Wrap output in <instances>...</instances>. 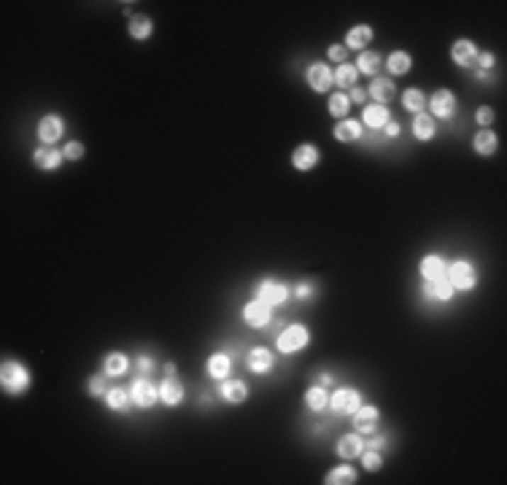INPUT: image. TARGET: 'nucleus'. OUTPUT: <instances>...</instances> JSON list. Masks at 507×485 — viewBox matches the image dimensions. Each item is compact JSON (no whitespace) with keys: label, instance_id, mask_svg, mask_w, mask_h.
<instances>
[{"label":"nucleus","instance_id":"nucleus-10","mask_svg":"<svg viewBox=\"0 0 507 485\" xmlns=\"http://www.w3.org/2000/svg\"><path fill=\"white\" fill-rule=\"evenodd\" d=\"M305 81H308V87L313 89L316 94H327L332 87H335V73H332V67L327 62H321V60H316L308 65L305 70Z\"/></svg>","mask_w":507,"mask_h":485},{"label":"nucleus","instance_id":"nucleus-38","mask_svg":"<svg viewBox=\"0 0 507 485\" xmlns=\"http://www.w3.org/2000/svg\"><path fill=\"white\" fill-rule=\"evenodd\" d=\"M362 469L364 472H370V474H375V472H381L384 469V453H381V450H375V447H364V450H362Z\"/></svg>","mask_w":507,"mask_h":485},{"label":"nucleus","instance_id":"nucleus-30","mask_svg":"<svg viewBox=\"0 0 507 485\" xmlns=\"http://www.w3.org/2000/svg\"><path fill=\"white\" fill-rule=\"evenodd\" d=\"M359 480L357 467H351L348 461L345 464H338L324 474V485H354Z\"/></svg>","mask_w":507,"mask_h":485},{"label":"nucleus","instance_id":"nucleus-32","mask_svg":"<svg viewBox=\"0 0 507 485\" xmlns=\"http://www.w3.org/2000/svg\"><path fill=\"white\" fill-rule=\"evenodd\" d=\"M305 407L311 410V413H324L329 407V389L327 386H318V383H311L308 391H305Z\"/></svg>","mask_w":507,"mask_h":485},{"label":"nucleus","instance_id":"nucleus-36","mask_svg":"<svg viewBox=\"0 0 507 485\" xmlns=\"http://www.w3.org/2000/svg\"><path fill=\"white\" fill-rule=\"evenodd\" d=\"M402 108L408 111V113H424L426 111V92L424 89H418V87H411V89H405L402 94Z\"/></svg>","mask_w":507,"mask_h":485},{"label":"nucleus","instance_id":"nucleus-12","mask_svg":"<svg viewBox=\"0 0 507 485\" xmlns=\"http://www.w3.org/2000/svg\"><path fill=\"white\" fill-rule=\"evenodd\" d=\"M351 423H354V431H357V434L370 437L372 431H378V423H381V407H378V404L362 402V407L351 416Z\"/></svg>","mask_w":507,"mask_h":485},{"label":"nucleus","instance_id":"nucleus-47","mask_svg":"<svg viewBox=\"0 0 507 485\" xmlns=\"http://www.w3.org/2000/svg\"><path fill=\"white\" fill-rule=\"evenodd\" d=\"M399 133H402V124H399V121H389V124H386L384 127V135L386 138H389V140H394V138H399Z\"/></svg>","mask_w":507,"mask_h":485},{"label":"nucleus","instance_id":"nucleus-2","mask_svg":"<svg viewBox=\"0 0 507 485\" xmlns=\"http://www.w3.org/2000/svg\"><path fill=\"white\" fill-rule=\"evenodd\" d=\"M311 345V329L305 323H289L286 329H281L275 337V350L284 356H294Z\"/></svg>","mask_w":507,"mask_h":485},{"label":"nucleus","instance_id":"nucleus-18","mask_svg":"<svg viewBox=\"0 0 507 485\" xmlns=\"http://www.w3.org/2000/svg\"><path fill=\"white\" fill-rule=\"evenodd\" d=\"M219 396H221V402H227V404H243L248 399V383L240 380V377L230 375L227 380L219 383Z\"/></svg>","mask_w":507,"mask_h":485},{"label":"nucleus","instance_id":"nucleus-15","mask_svg":"<svg viewBox=\"0 0 507 485\" xmlns=\"http://www.w3.org/2000/svg\"><path fill=\"white\" fill-rule=\"evenodd\" d=\"M372 38H375V30H372L370 25H354L348 27V33H345L343 38V46L348 49V52H367V46L372 43Z\"/></svg>","mask_w":507,"mask_h":485},{"label":"nucleus","instance_id":"nucleus-21","mask_svg":"<svg viewBox=\"0 0 507 485\" xmlns=\"http://www.w3.org/2000/svg\"><path fill=\"white\" fill-rule=\"evenodd\" d=\"M362 450H364V437L357 434V431L343 434V437L338 440V445H335V453H338V458H343V461H354V458H359L362 456Z\"/></svg>","mask_w":507,"mask_h":485},{"label":"nucleus","instance_id":"nucleus-14","mask_svg":"<svg viewBox=\"0 0 507 485\" xmlns=\"http://www.w3.org/2000/svg\"><path fill=\"white\" fill-rule=\"evenodd\" d=\"M62 162H65V154H62V148L57 146H38L33 151V165L43 170V173H55L62 167Z\"/></svg>","mask_w":507,"mask_h":485},{"label":"nucleus","instance_id":"nucleus-29","mask_svg":"<svg viewBox=\"0 0 507 485\" xmlns=\"http://www.w3.org/2000/svg\"><path fill=\"white\" fill-rule=\"evenodd\" d=\"M357 70H359V76L375 79V76H381V70H384V57L378 52H372V49H367V52H362L357 57Z\"/></svg>","mask_w":507,"mask_h":485},{"label":"nucleus","instance_id":"nucleus-23","mask_svg":"<svg viewBox=\"0 0 507 485\" xmlns=\"http://www.w3.org/2000/svg\"><path fill=\"white\" fill-rule=\"evenodd\" d=\"M332 135H335V140H340V143H357L364 138V127H362V121L359 119H340L335 121V127H332Z\"/></svg>","mask_w":507,"mask_h":485},{"label":"nucleus","instance_id":"nucleus-45","mask_svg":"<svg viewBox=\"0 0 507 485\" xmlns=\"http://www.w3.org/2000/svg\"><path fill=\"white\" fill-rule=\"evenodd\" d=\"M135 369L140 372V375H149V372L157 369V362H154L151 356H146V353H140V356L135 359Z\"/></svg>","mask_w":507,"mask_h":485},{"label":"nucleus","instance_id":"nucleus-5","mask_svg":"<svg viewBox=\"0 0 507 485\" xmlns=\"http://www.w3.org/2000/svg\"><path fill=\"white\" fill-rule=\"evenodd\" d=\"M445 275H448V281L456 291H472L475 286H478V269L475 264L469 262V259H456L448 264L445 269Z\"/></svg>","mask_w":507,"mask_h":485},{"label":"nucleus","instance_id":"nucleus-37","mask_svg":"<svg viewBox=\"0 0 507 485\" xmlns=\"http://www.w3.org/2000/svg\"><path fill=\"white\" fill-rule=\"evenodd\" d=\"M335 84H338V89H351V87H357L359 81V70L354 62H343V65H338L335 70Z\"/></svg>","mask_w":507,"mask_h":485},{"label":"nucleus","instance_id":"nucleus-28","mask_svg":"<svg viewBox=\"0 0 507 485\" xmlns=\"http://www.w3.org/2000/svg\"><path fill=\"white\" fill-rule=\"evenodd\" d=\"M445 269H448V262H445L440 254H426V256H421V262H418V272H421V278H424V281L442 278V275H445Z\"/></svg>","mask_w":507,"mask_h":485},{"label":"nucleus","instance_id":"nucleus-40","mask_svg":"<svg viewBox=\"0 0 507 485\" xmlns=\"http://www.w3.org/2000/svg\"><path fill=\"white\" fill-rule=\"evenodd\" d=\"M106 391H108V386H106V375L103 372H97V375L87 380V394L92 399H106Z\"/></svg>","mask_w":507,"mask_h":485},{"label":"nucleus","instance_id":"nucleus-42","mask_svg":"<svg viewBox=\"0 0 507 485\" xmlns=\"http://www.w3.org/2000/svg\"><path fill=\"white\" fill-rule=\"evenodd\" d=\"M316 294H318V289H316L313 283H308V281L297 283V286H294V291H291V296H294L297 302H311Z\"/></svg>","mask_w":507,"mask_h":485},{"label":"nucleus","instance_id":"nucleus-34","mask_svg":"<svg viewBox=\"0 0 507 485\" xmlns=\"http://www.w3.org/2000/svg\"><path fill=\"white\" fill-rule=\"evenodd\" d=\"M327 111L332 119H348V113H351V100H348V92H329L327 97Z\"/></svg>","mask_w":507,"mask_h":485},{"label":"nucleus","instance_id":"nucleus-33","mask_svg":"<svg viewBox=\"0 0 507 485\" xmlns=\"http://www.w3.org/2000/svg\"><path fill=\"white\" fill-rule=\"evenodd\" d=\"M424 294L438 299V302H451L456 289L451 286L448 275H442V278H435V281H424Z\"/></svg>","mask_w":507,"mask_h":485},{"label":"nucleus","instance_id":"nucleus-39","mask_svg":"<svg viewBox=\"0 0 507 485\" xmlns=\"http://www.w3.org/2000/svg\"><path fill=\"white\" fill-rule=\"evenodd\" d=\"M494 65H496V57H494L491 52H478V57H475V73H478V79H489V70H494Z\"/></svg>","mask_w":507,"mask_h":485},{"label":"nucleus","instance_id":"nucleus-13","mask_svg":"<svg viewBox=\"0 0 507 485\" xmlns=\"http://www.w3.org/2000/svg\"><path fill=\"white\" fill-rule=\"evenodd\" d=\"M275 367V353L264 345H254L246 350V369L251 375H267Z\"/></svg>","mask_w":507,"mask_h":485},{"label":"nucleus","instance_id":"nucleus-16","mask_svg":"<svg viewBox=\"0 0 507 485\" xmlns=\"http://www.w3.org/2000/svg\"><path fill=\"white\" fill-rule=\"evenodd\" d=\"M206 375L211 380H227V377L233 375V356L227 353V350H216V353H211L206 359Z\"/></svg>","mask_w":507,"mask_h":485},{"label":"nucleus","instance_id":"nucleus-20","mask_svg":"<svg viewBox=\"0 0 507 485\" xmlns=\"http://www.w3.org/2000/svg\"><path fill=\"white\" fill-rule=\"evenodd\" d=\"M184 396H186V391H184V383H181L176 375H165V380L160 383V402L165 407H179L184 402Z\"/></svg>","mask_w":507,"mask_h":485},{"label":"nucleus","instance_id":"nucleus-11","mask_svg":"<svg viewBox=\"0 0 507 485\" xmlns=\"http://www.w3.org/2000/svg\"><path fill=\"white\" fill-rule=\"evenodd\" d=\"M318 162H321V148L311 143V140L294 146V151H291V167L297 173H311V170L318 167Z\"/></svg>","mask_w":507,"mask_h":485},{"label":"nucleus","instance_id":"nucleus-43","mask_svg":"<svg viewBox=\"0 0 507 485\" xmlns=\"http://www.w3.org/2000/svg\"><path fill=\"white\" fill-rule=\"evenodd\" d=\"M494 119H496V111H494L491 106H480L478 111H475V121H478L480 130H491Z\"/></svg>","mask_w":507,"mask_h":485},{"label":"nucleus","instance_id":"nucleus-7","mask_svg":"<svg viewBox=\"0 0 507 485\" xmlns=\"http://www.w3.org/2000/svg\"><path fill=\"white\" fill-rule=\"evenodd\" d=\"M65 130H68V124L60 113H43L35 124V135H38L41 146H57L65 138Z\"/></svg>","mask_w":507,"mask_h":485},{"label":"nucleus","instance_id":"nucleus-24","mask_svg":"<svg viewBox=\"0 0 507 485\" xmlns=\"http://www.w3.org/2000/svg\"><path fill=\"white\" fill-rule=\"evenodd\" d=\"M472 151L478 154V157H494L496 151H499V135L494 133V130H478V133L472 135Z\"/></svg>","mask_w":507,"mask_h":485},{"label":"nucleus","instance_id":"nucleus-25","mask_svg":"<svg viewBox=\"0 0 507 485\" xmlns=\"http://www.w3.org/2000/svg\"><path fill=\"white\" fill-rule=\"evenodd\" d=\"M411 130H413V138H416V140L429 143V140H435V138H438V121L432 119V116L424 111V113H416V116H413Z\"/></svg>","mask_w":507,"mask_h":485},{"label":"nucleus","instance_id":"nucleus-22","mask_svg":"<svg viewBox=\"0 0 507 485\" xmlns=\"http://www.w3.org/2000/svg\"><path fill=\"white\" fill-rule=\"evenodd\" d=\"M367 94H370L378 106H386V103H391V100H394V94H397V84H394V79H389V76H375V79H370Z\"/></svg>","mask_w":507,"mask_h":485},{"label":"nucleus","instance_id":"nucleus-27","mask_svg":"<svg viewBox=\"0 0 507 485\" xmlns=\"http://www.w3.org/2000/svg\"><path fill=\"white\" fill-rule=\"evenodd\" d=\"M389 121H391V111L386 106L372 103L362 111V127H367V130H384Z\"/></svg>","mask_w":507,"mask_h":485},{"label":"nucleus","instance_id":"nucleus-8","mask_svg":"<svg viewBox=\"0 0 507 485\" xmlns=\"http://www.w3.org/2000/svg\"><path fill=\"white\" fill-rule=\"evenodd\" d=\"M130 399H133L138 410H151L154 404L160 402V386L151 383L149 375H138L130 383Z\"/></svg>","mask_w":507,"mask_h":485},{"label":"nucleus","instance_id":"nucleus-41","mask_svg":"<svg viewBox=\"0 0 507 485\" xmlns=\"http://www.w3.org/2000/svg\"><path fill=\"white\" fill-rule=\"evenodd\" d=\"M62 154H65V162H82L84 154H87V146H84L82 140H65Z\"/></svg>","mask_w":507,"mask_h":485},{"label":"nucleus","instance_id":"nucleus-6","mask_svg":"<svg viewBox=\"0 0 507 485\" xmlns=\"http://www.w3.org/2000/svg\"><path fill=\"white\" fill-rule=\"evenodd\" d=\"M426 108H429V116L438 121H448L456 116V111H459V97L453 94V89H435L432 97L426 100Z\"/></svg>","mask_w":507,"mask_h":485},{"label":"nucleus","instance_id":"nucleus-1","mask_svg":"<svg viewBox=\"0 0 507 485\" xmlns=\"http://www.w3.org/2000/svg\"><path fill=\"white\" fill-rule=\"evenodd\" d=\"M0 386H3V391L9 396H22L33 386V375H30V369L22 362L3 359V364H0Z\"/></svg>","mask_w":507,"mask_h":485},{"label":"nucleus","instance_id":"nucleus-19","mask_svg":"<svg viewBox=\"0 0 507 485\" xmlns=\"http://www.w3.org/2000/svg\"><path fill=\"white\" fill-rule=\"evenodd\" d=\"M413 54L405 52V49H394V52L386 54L384 67L389 70V79H397V76H408L413 70Z\"/></svg>","mask_w":507,"mask_h":485},{"label":"nucleus","instance_id":"nucleus-44","mask_svg":"<svg viewBox=\"0 0 507 485\" xmlns=\"http://www.w3.org/2000/svg\"><path fill=\"white\" fill-rule=\"evenodd\" d=\"M348 49H345L343 43H329V49H327V57L335 62V65H343V62H348Z\"/></svg>","mask_w":507,"mask_h":485},{"label":"nucleus","instance_id":"nucleus-46","mask_svg":"<svg viewBox=\"0 0 507 485\" xmlns=\"http://www.w3.org/2000/svg\"><path fill=\"white\" fill-rule=\"evenodd\" d=\"M367 97H370V94H367L364 87H351V89H348V100H351V106H354V103H357V106H364V103H367Z\"/></svg>","mask_w":507,"mask_h":485},{"label":"nucleus","instance_id":"nucleus-49","mask_svg":"<svg viewBox=\"0 0 507 485\" xmlns=\"http://www.w3.org/2000/svg\"><path fill=\"white\" fill-rule=\"evenodd\" d=\"M165 375H176V362L165 364Z\"/></svg>","mask_w":507,"mask_h":485},{"label":"nucleus","instance_id":"nucleus-4","mask_svg":"<svg viewBox=\"0 0 507 485\" xmlns=\"http://www.w3.org/2000/svg\"><path fill=\"white\" fill-rule=\"evenodd\" d=\"M362 407V391L354 386H340V389L329 391V407L335 418H351Z\"/></svg>","mask_w":507,"mask_h":485},{"label":"nucleus","instance_id":"nucleus-48","mask_svg":"<svg viewBox=\"0 0 507 485\" xmlns=\"http://www.w3.org/2000/svg\"><path fill=\"white\" fill-rule=\"evenodd\" d=\"M316 383H318V386H332V383H335V380H332V375H329V372H321V375L316 377Z\"/></svg>","mask_w":507,"mask_h":485},{"label":"nucleus","instance_id":"nucleus-26","mask_svg":"<svg viewBox=\"0 0 507 485\" xmlns=\"http://www.w3.org/2000/svg\"><path fill=\"white\" fill-rule=\"evenodd\" d=\"M130 356L122 353V350H111L106 353V359H103V375L106 377H122L130 372Z\"/></svg>","mask_w":507,"mask_h":485},{"label":"nucleus","instance_id":"nucleus-9","mask_svg":"<svg viewBox=\"0 0 507 485\" xmlns=\"http://www.w3.org/2000/svg\"><path fill=\"white\" fill-rule=\"evenodd\" d=\"M240 318H243V323L251 326V329H264V326H270V321H273V308L264 305L257 296H251L246 305H243V310H240Z\"/></svg>","mask_w":507,"mask_h":485},{"label":"nucleus","instance_id":"nucleus-17","mask_svg":"<svg viewBox=\"0 0 507 485\" xmlns=\"http://www.w3.org/2000/svg\"><path fill=\"white\" fill-rule=\"evenodd\" d=\"M478 43L472 38H456L451 43V60L453 65L459 67H472L475 65V57H478Z\"/></svg>","mask_w":507,"mask_h":485},{"label":"nucleus","instance_id":"nucleus-3","mask_svg":"<svg viewBox=\"0 0 507 485\" xmlns=\"http://www.w3.org/2000/svg\"><path fill=\"white\" fill-rule=\"evenodd\" d=\"M254 296L262 299L264 305H270V308H281V305L289 302L291 289H289V283L278 281L273 275H264V278H260V281L254 283Z\"/></svg>","mask_w":507,"mask_h":485},{"label":"nucleus","instance_id":"nucleus-31","mask_svg":"<svg viewBox=\"0 0 507 485\" xmlns=\"http://www.w3.org/2000/svg\"><path fill=\"white\" fill-rule=\"evenodd\" d=\"M127 33H130V38L133 40H149L154 35V19H151L149 13H135L130 22H127Z\"/></svg>","mask_w":507,"mask_h":485},{"label":"nucleus","instance_id":"nucleus-35","mask_svg":"<svg viewBox=\"0 0 507 485\" xmlns=\"http://www.w3.org/2000/svg\"><path fill=\"white\" fill-rule=\"evenodd\" d=\"M130 389H122V386H113V389L106 391V407L113 410V413H127L130 410Z\"/></svg>","mask_w":507,"mask_h":485}]
</instances>
